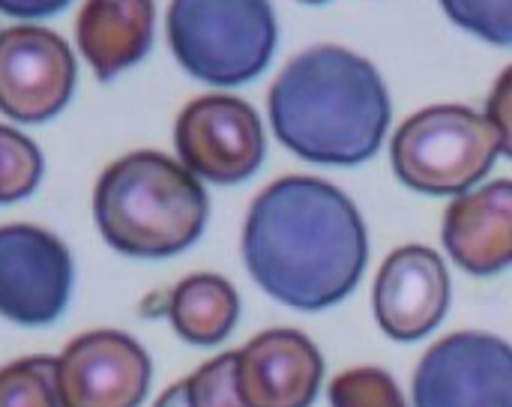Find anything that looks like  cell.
Returning a JSON list of instances; mask_svg holds the SVG:
<instances>
[{
  "label": "cell",
  "mask_w": 512,
  "mask_h": 407,
  "mask_svg": "<svg viewBox=\"0 0 512 407\" xmlns=\"http://www.w3.org/2000/svg\"><path fill=\"white\" fill-rule=\"evenodd\" d=\"M450 276L441 255L429 246L396 249L375 279L378 327L396 342L429 336L447 315Z\"/></svg>",
  "instance_id": "11"
},
{
  "label": "cell",
  "mask_w": 512,
  "mask_h": 407,
  "mask_svg": "<svg viewBox=\"0 0 512 407\" xmlns=\"http://www.w3.org/2000/svg\"><path fill=\"white\" fill-rule=\"evenodd\" d=\"M183 384L192 407H249L237 384V351L204 363Z\"/></svg>",
  "instance_id": "19"
},
{
  "label": "cell",
  "mask_w": 512,
  "mask_h": 407,
  "mask_svg": "<svg viewBox=\"0 0 512 407\" xmlns=\"http://www.w3.org/2000/svg\"><path fill=\"white\" fill-rule=\"evenodd\" d=\"M303 3H324V0H303Z\"/></svg>",
  "instance_id": "24"
},
{
  "label": "cell",
  "mask_w": 512,
  "mask_h": 407,
  "mask_svg": "<svg viewBox=\"0 0 512 407\" xmlns=\"http://www.w3.org/2000/svg\"><path fill=\"white\" fill-rule=\"evenodd\" d=\"M414 407H512V345L492 333H453L414 372Z\"/></svg>",
  "instance_id": "6"
},
{
  "label": "cell",
  "mask_w": 512,
  "mask_h": 407,
  "mask_svg": "<svg viewBox=\"0 0 512 407\" xmlns=\"http://www.w3.org/2000/svg\"><path fill=\"white\" fill-rule=\"evenodd\" d=\"M168 318L177 336L198 348L225 342L240 318V297L228 279L198 273L183 279L168 297Z\"/></svg>",
  "instance_id": "15"
},
{
  "label": "cell",
  "mask_w": 512,
  "mask_h": 407,
  "mask_svg": "<svg viewBox=\"0 0 512 407\" xmlns=\"http://www.w3.org/2000/svg\"><path fill=\"white\" fill-rule=\"evenodd\" d=\"M321 381V351L297 330H267L237 351V384L249 407H309Z\"/></svg>",
  "instance_id": "12"
},
{
  "label": "cell",
  "mask_w": 512,
  "mask_h": 407,
  "mask_svg": "<svg viewBox=\"0 0 512 407\" xmlns=\"http://www.w3.org/2000/svg\"><path fill=\"white\" fill-rule=\"evenodd\" d=\"M444 249L471 276L512 267V180L462 192L444 213Z\"/></svg>",
  "instance_id": "13"
},
{
  "label": "cell",
  "mask_w": 512,
  "mask_h": 407,
  "mask_svg": "<svg viewBox=\"0 0 512 407\" xmlns=\"http://www.w3.org/2000/svg\"><path fill=\"white\" fill-rule=\"evenodd\" d=\"M0 407H66L54 357H27L0 369Z\"/></svg>",
  "instance_id": "16"
},
{
  "label": "cell",
  "mask_w": 512,
  "mask_h": 407,
  "mask_svg": "<svg viewBox=\"0 0 512 407\" xmlns=\"http://www.w3.org/2000/svg\"><path fill=\"white\" fill-rule=\"evenodd\" d=\"M93 213L102 237L132 258H168L189 249L207 225L201 180L171 156L138 150L96 183Z\"/></svg>",
  "instance_id": "3"
},
{
  "label": "cell",
  "mask_w": 512,
  "mask_h": 407,
  "mask_svg": "<svg viewBox=\"0 0 512 407\" xmlns=\"http://www.w3.org/2000/svg\"><path fill=\"white\" fill-rule=\"evenodd\" d=\"M153 0H87L75 21L84 60L99 81L135 66L153 42Z\"/></svg>",
  "instance_id": "14"
},
{
  "label": "cell",
  "mask_w": 512,
  "mask_h": 407,
  "mask_svg": "<svg viewBox=\"0 0 512 407\" xmlns=\"http://www.w3.org/2000/svg\"><path fill=\"white\" fill-rule=\"evenodd\" d=\"M486 117L501 135V153L512 159V63L498 75L492 96L486 102Z\"/></svg>",
  "instance_id": "21"
},
{
  "label": "cell",
  "mask_w": 512,
  "mask_h": 407,
  "mask_svg": "<svg viewBox=\"0 0 512 407\" xmlns=\"http://www.w3.org/2000/svg\"><path fill=\"white\" fill-rule=\"evenodd\" d=\"M69 0H0V12L12 18H42V15H57Z\"/></svg>",
  "instance_id": "22"
},
{
  "label": "cell",
  "mask_w": 512,
  "mask_h": 407,
  "mask_svg": "<svg viewBox=\"0 0 512 407\" xmlns=\"http://www.w3.org/2000/svg\"><path fill=\"white\" fill-rule=\"evenodd\" d=\"M330 407H408L384 369H351L330 384Z\"/></svg>",
  "instance_id": "18"
},
{
  "label": "cell",
  "mask_w": 512,
  "mask_h": 407,
  "mask_svg": "<svg viewBox=\"0 0 512 407\" xmlns=\"http://www.w3.org/2000/svg\"><path fill=\"white\" fill-rule=\"evenodd\" d=\"M42 177L39 147L12 126H0V204L27 198Z\"/></svg>",
  "instance_id": "17"
},
{
  "label": "cell",
  "mask_w": 512,
  "mask_h": 407,
  "mask_svg": "<svg viewBox=\"0 0 512 407\" xmlns=\"http://www.w3.org/2000/svg\"><path fill=\"white\" fill-rule=\"evenodd\" d=\"M165 24L177 63L213 87L258 78L276 51L270 0H171Z\"/></svg>",
  "instance_id": "4"
},
{
  "label": "cell",
  "mask_w": 512,
  "mask_h": 407,
  "mask_svg": "<svg viewBox=\"0 0 512 407\" xmlns=\"http://www.w3.org/2000/svg\"><path fill=\"white\" fill-rule=\"evenodd\" d=\"M72 294L69 249L36 225L0 228V315L21 327L57 321Z\"/></svg>",
  "instance_id": "8"
},
{
  "label": "cell",
  "mask_w": 512,
  "mask_h": 407,
  "mask_svg": "<svg viewBox=\"0 0 512 407\" xmlns=\"http://www.w3.org/2000/svg\"><path fill=\"white\" fill-rule=\"evenodd\" d=\"M180 162L210 183H243L264 162V126L255 108L234 96H201L189 102L174 126Z\"/></svg>",
  "instance_id": "7"
},
{
  "label": "cell",
  "mask_w": 512,
  "mask_h": 407,
  "mask_svg": "<svg viewBox=\"0 0 512 407\" xmlns=\"http://www.w3.org/2000/svg\"><path fill=\"white\" fill-rule=\"evenodd\" d=\"M267 108L276 138L300 159L321 165L366 162L390 126L384 78L342 45L297 54L273 81Z\"/></svg>",
  "instance_id": "2"
},
{
  "label": "cell",
  "mask_w": 512,
  "mask_h": 407,
  "mask_svg": "<svg viewBox=\"0 0 512 407\" xmlns=\"http://www.w3.org/2000/svg\"><path fill=\"white\" fill-rule=\"evenodd\" d=\"M75 90L69 45L33 24L0 30V111L18 123H42L66 108Z\"/></svg>",
  "instance_id": "9"
},
{
  "label": "cell",
  "mask_w": 512,
  "mask_h": 407,
  "mask_svg": "<svg viewBox=\"0 0 512 407\" xmlns=\"http://www.w3.org/2000/svg\"><path fill=\"white\" fill-rule=\"evenodd\" d=\"M153 407H192L189 405V393H186V384H174L171 390H165V396L156 402Z\"/></svg>",
  "instance_id": "23"
},
{
  "label": "cell",
  "mask_w": 512,
  "mask_h": 407,
  "mask_svg": "<svg viewBox=\"0 0 512 407\" xmlns=\"http://www.w3.org/2000/svg\"><path fill=\"white\" fill-rule=\"evenodd\" d=\"M66 407H138L150 387V357L114 330L84 333L57 357Z\"/></svg>",
  "instance_id": "10"
},
{
  "label": "cell",
  "mask_w": 512,
  "mask_h": 407,
  "mask_svg": "<svg viewBox=\"0 0 512 407\" xmlns=\"http://www.w3.org/2000/svg\"><path fill=\"white\" fill-rule=\"evenodd\" d=\"M441 6L468 33L492 45H512V0H441Z\"/></svg>",
  "instance_id": "20"
},
{
  "label": "cell",
  "mask_w": 512,
  "mask_h": 407,
  "mask_svg": "<svg viewBox=\"0 0 512 407\" xmlns=\"http://www.w3.org/2000/svg\"><path fill=\"white\" fill-rule=\"evenodd\" d=\"M501 153L492 120L465 105H429L393 135L396 177L423 195H462L477 186Z\"/></svg>",
  "instance_id": "5"
},
{
  "label": "cell",
  "mask_w": 512,
  "mask_h": 407,
  "mask_svg": "<svg viewBox=\"0 0 512 407\" xmlns=\"http://www.w3.org/2000/svg\"><path fill=\"white\" fill-rule=\"evenodd\" d=\"M243 261L273 300L321 312L357 288L369 261V234L354 201L333 183L282 177L249 207Z\"/></svg>",
  "instance_id": "1"
}]
</instances>
